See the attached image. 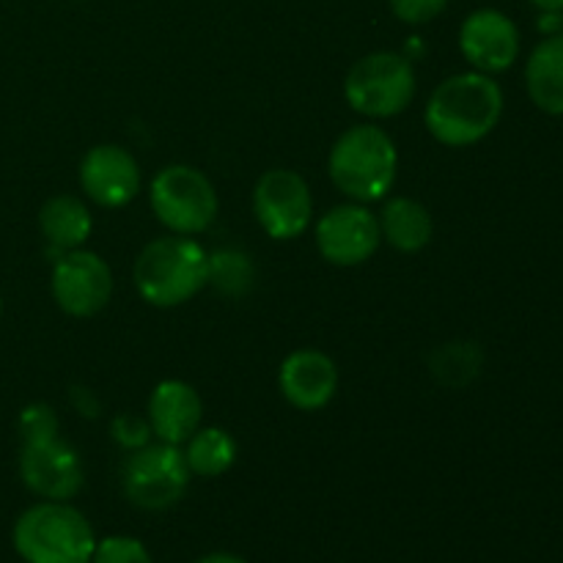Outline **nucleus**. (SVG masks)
<instances>
[{
  "instance_id": "1",
  "label": "nucleus",
  "mask_w": 563,
  "mask_h": 563,
  "mask_svg": "<svg viewBox=\"0 0 563 563\" xmlns=\"http://www.w3.org/2000/svg\"><path fill=\"white\" fill-rule=\"evenodd\" d=\"M504 91L484 71H465L440 82L427 104V130L443 146H473L498 126Z\"/></svg>"
},
{
  "instance_id": "2",
  "label": "nucleus",
  "mask_w": 563,
  "mask_h": 563,
  "mask_svg": "<svg viewBox=\"0 0 563 563\" xmlns=\"http://www.w3.org/2000/svg\"><path fill=\"white\" fill-rule=\"evenodd\" d=\"M11 542L25 563H91L97 548L91 522L66 500H44L22 511Z\"/></svg>"
},
{
  "instance_id": "3",
  "label": "nucleus",
  "mask_w": 563,
  "mask_h": 563,
  "mask_svg": "<svg viewBox=\"0 0 563 563\" xmlns=\"http://www.w3.org/2000/svg\"><path fill=\"white\" fill-rule=\"evenodd\" d=\"M330 179L357 203L379 201L396 181V146L379 126L357 124L346 130L330 148Z\"/></svg>"
},
{
  "instance_id": "4",
  "label": "nucleus",
  "mask_w": 563,
  "mask_h": 563,
  "mask_svg": "<svg viewBox=\"0 0 563 563\" xmlns=\"http://www.w3.org/2000/svg\"><path fill=\"white\" fill-rule=\"evenodd\" d=\"M209 284V253L187 236H159L135 262V286L146 302L174 308Z\"/></svg>"
},
{
  "instance_id": "5",
  "label": "nucleus",
  "mask_w": 563,
  "mask_h": 563,
  "mask_svg": "<svg viewBox=\"0 0 563 563\" xmlns=\"http://www.w3.org/2000/svg\"><path fill=\"white\" fill-rule=\"evenodd\" d=\"M346 102L368 119H390L416 97V69L399 53H372L357 60L344 82Z\"/></svg>"
},
{
  "instance_id": "6",
  "label": "nucleus",
  "mask_w": 563,
  "mask_h": 563,
  "mask_svg": "<svg viewBox=\"0 0 563 563\" xmlns=\"http://www.w3.org/2000/svg\"><path fill=\"white\" fill-rule=\"evenodd\" d=\"M154 214L174 234H201L214 223L218 192L212 181L190 165H168L152 179L148 190Z\"/></svg>"
},
{
  "instance_id": "7",
  "label": "nucleus",
  "mask_w": 563,
  "mask_h": 563,
  "mask_svg": "<svg viewBox=\"0 0 563 563\" xmlns=\"http://www.w3.org/2000/svg\"><path fill=\"white\" fill-rule=\"evenodd\" d=\"M190 467L179 445H143L126 460L121 484L132 506L143 511H165L181 500L190 484Z\"/></svg>"
},
{
  "instance_id": "8",
  "label": "nucleus",
  "mask_w": 563,
  "mask_h": 563,
  "mask_svg": "<svg viewBox=\"0 0 563 563\" xmlns=\"http://www.w3.org/2000/svg\"><path fill=\"white\" fill-rule=\"evenodd\" d=\"M253 212L273 240H295L308 229L313 214L308 181L295 170H267L253 190Z\"/></svg>"
},
{
  "instance_id": "9",
  "label": "nucleus",
  "mask_w": 563,
  "mask_h": 563,
  "mask_svg": "<svg viewBox=\"0 0 563 563\" xmlns=\"http://www.w3.org/2000/svg\"><path fill=\"white\" fill-rule=\"evenodd\" d=\"M49 289H53V300L58 302L60 311L69 313V317L86 319L102 311L110 302L113 275H110L104 258H99L91 251H82V247H75V251H66L55 262Z\"/></svg>"
},
{
  "instance_id": "10",
  "label": "nucleus",
  "mask_w": 563,
  "mask_h": 563,
  "mask_svg": "<svg viewBox=\"0 0 563 563\" xmlns=\"http://www.w3.org/2000/svg\"><path fill=\"white\" fill-rule=\"evenodd\" d=\"M20 478L38 498L71 500L82 489L80 456L58 434L25 440L20 454Z\"/></svg>"
},
{
  "instance_id": "11",
  "label": "nucleus",
  "mask_w": 563,
  "mask_h": 563,
  "mask_svg": "<svg viewBox=\"0 0 563 563\" xmlns=\"http://www.w3.org/2000/svg\"><path fill=\"white\" fill-rule=\"evenodd\" d=\"M383 234L379 220L361 203L330 209L317 225V247L324 262L335 267H357L377 253Z\"/></svg>"
},
{
  "instance_id": "12",
  "label": "nucleus",
  "mask_w": 563,
  "mask_h": 563,
  "mask_svg": "<svg viewBox=\"0 0 563 563\" xmlns=\"http://www.w3.org/2000/svg\"><path fill=\"white\" fill-rule=\"evenodd\" d=\"M460 49L467 64L484 75L506 71L520 55V33L517 25L495 9L473 11L460 31Z\"/></svg>"
},
{
  "instance_id": "13",
  "label": "nucleus",
  "mask_w": 563,
  "mask_h": 563,
  "mask_svg": "<svg viewBox=\"0 0 563 563\" xmlns=\"http://www.w3.org/2000/svg\"><path fill=\"white\" fill-rule=\"evenodd\" d=\"M80 185L99 207H124L141 192V168L126 148L104 143L82 157Z\"/></svg>"
},
{
  "instance_id": "14",
  "label": "nucleus",
  "mask_w": 563,
  "mask_h": 563,
  "mask_svg": "<svg viewBox=\"0 0 563 563\" xmlns=\"http://www.w3.org/2000/svg\"><path fill=\"white\" fill-rule=\"evenodd\" d=\"M280 394L291 407L317 412L333 401L339 390V368L324 352L297 350L284 361L278 374Z\"/></svg>"
},
{
  "instance_id": "15",
  "label": "nucleus",
  "mask_w": 563,
  "mask_h": 563,
  "mask_svg": "<svg viewBox=\"0 0 563 563\" xmlns=\"http://www.w3.org/2000/svg\"><path fill=\"white\" fill-rule=\"evenodd\" d=\"M201 399L196 388L181 379H165L148 399V427L159 443L181 445L201 427Z\"/></svg>"
},
{
  "instance_id": "16",
  "label": "nucleus",
  "mask_w": 563,
  "mask_h": 563,
  "mask_svg": "<svg viewBox=\"0 0 563 563\" xmlns=\"http://www.w3.org/2000/svg\"><path fill=\"white\" fill-rule=\"evenodd\" d=\"M526 86L533 104L550 115H563V33H550L526 64Z\"/></svg>"
},
{
  "instance_id": "17",
  "label": "nucleus",
  "mask_w": 563,
  "mask_h": 563,
  "mask_svg": "<svg viewBox=\"0 0 563 563\" xmlns=\"http://www.w3.org/2000/svg\"><path fill=\"white\" fill-rule=\"evenodd\" d=\"M432 231V214L412 198H390L379 214V234L401 253H416L427 247Z\"/></svg>"
},
{
  "instance_id": "18",
  "label": "nucleus",
  "mask_w": 563,
  "mask_h": 563,
  "mask_svg": "<svg viewBox=\"0 0 563 563\" xmlns=\"http://www.w3.org/2000/svg\"><path fill=\"white\" fill-rule=\"evenodd\" d=\"M38 229L58 251H75L91 234V212L75 196H55L38 212Z\"/></svg>"
},
{
  "instance_id": "19",
  "label": "nucleus",
  "mask_w": 563,
  "mask_h": 563,
  "mask_svg": "<svg viewBox=\"0 0 563 563\" xmlns=\"http://www.w3.org/2000/svg\"><path fill=\"white\" fill-rule=\"evenodd\" d=\"M236 460V443L225 429L209 427L196 429L187 440L185 462L190 473L201 478H218L234 465Z\"/></svg>"
},
{
  "instance_id": "20",
  "label": "nucleus",
  "mask_w": 563,
  "mask_h": 563,
  "mask_svg": "<svg viewBox=\"0 0 563 563\" xmlns=\"http://www.w3.org/2000/svg\"><path fill=\"white\" fill-rule=\"evenodd\" d=\"M209 280L229 295H240L251 284V264L242 253L220 251L209 256Z\"/></svg>"
},
{
  "instance_id": "21",
  "label": "nucleus",
  "mask_w": 563,
  "mask_h": 563,
  "mask_svg": "<svg viewBox=\"0 0 563 563\" xmlns=\"http://www.w3.org/2000/svg\"><path fill=\"white\" fill-rule=\"evenodd\" d=\"M91 563H154L143 542L132 537H108L97 542Z\"/></svg>"
},
{
  "instance_id": "22",
  "label": "nucleus",
  "mask_w": 563,
  "mask_h": 563,
  "mask_svg": "<svg viewBox=\"0 0 563 563\" xmlns=\"http://www.w3.org/2000/svg\"><path fill=\"white\" fill-rule=\"evenodd\" d=\"M20 434L22 443L25 440H38V438H53L58 434V418L49 405H31L20 412Z\"/></svg>"
},
{
  "instance_id": "23",
  "label": "nucleus",
  "mask_w": 563,
  "mask_h": 563,
  "mask_svg": "<svg viewBox=\"0 0 563 563\" xmlns=\"http://www.w3.org/2000/svg\"><path fill=\"white\" fill-rule=\"evenodd\" d=\"M449 5V0H390V9L407 25H423L434 20Z\"/></svg>"
},
{
  "instance_id": "24",
  "label": "nucleus",
  "mask_w": 563,
  "mask_h": 563,
  "mask_svg": "<svg viewBox=\"0 0 563 563\" xmlns=\"http://www.w3.org/2000/svg\"><path fill=\"white\" fill-rule=\"evenodd\" d=\"M148 432H152V427H148L146 421H141V418L119 416L113 421V438L119 440L124 449H143V445L148 443Z\"/></svg>"
},
{
  "instance_id": "25",
  "label": "nucleus",
  "mask_w": 563,
  "mask_h": 563,
  "mask_svg": "<svg viewBox=\"0 0 563 563\" xmlns=\"http://www.w3.org/2000/svg\"><path fill=\"white\" fill-rule=\"evenodd\" d=\"M196 563H247V561L240 559V555H234V553H209V555H203V559H198Z\"/></svg>"
},
{
  "instance_id": "26",
  "label": "nucleus",
  "mask_w": 563,
  "mask_h": 563,
  "mask_svg": "<svg viewBox=\"0 0 563 563\" xmlns=\"http://www.w3.org/2000/svg\"><path fill=\"white\" fill-rule=\"evenodd\" d=\"M539 11H563V0H531Z\"/></svg>"
}]
</instances>
